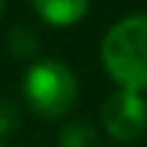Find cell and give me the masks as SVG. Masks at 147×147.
Listing matches in <instances>:
<instances>
[{"instance_id":"obj_1","label":"cell","mask_w":147,"mask_h":147,"mask_svg":"<svg viewBox=\"0 0 147 147\" xmlns=\"http://www.w3.org/2000/svg\"><path fill=\"white\" fill-rule=\"evenodd\" d=\"M101 60L123 90H147V14H131L112 25L101 44Z\"/></svg>"},{"instance_id":"obj_2","label":"cell","mask_w":147,"mask_h":147,"mask_svg":"<svg viewBox=\"0 0 147 147\" xmlns=\"http://www.w3.org/2000/svg\"><path fill=\"white\" fill-rule=\"evenodd\" d=\"M22 93L25 101L38 117L47 120H57V117L68 115L71 106L76 104V76L63 60L47 57L36 60L27 65L25 76H22Z\"/></svg>"},{"instance_id":"obj_3","label":"cell","mask_w":147,"mask_h":147,"mask_svg":"<svg viewBox=\"0 0 147 147\" xmlns=\"http://www.w3.org/2000/svg\"><path fill=\"white\" fill-rule=\"evenodd\" d=\"M101 120H104V128L112 139L134 142L147 128V101L142 98V93L120 87L117 93H112L104 101Z\"/></svg>"},{"instance_id":"obj_4","label":"cell","mask_w":147,"mask_h":147,"mask_svg":"<svg viewBox=\"0 0 147 147\" xmlns=\"http://www.w3.org/2000/svg\"><path fill=\"white\" fill-rule=\"evenodd\" d=\"M36 14L55 27L76 25L90 8V0H30Z\"/></svg>"},{"instance_id":"obj_5","label":"cell","mask_w":147,"mask_h":147,"mask_svg":"<svg viewBox=\"0 0 147 147\" xmlns=\"http://www.w3.org/2000/svg\"><path fill=\"white\" fill-rule=\"evenodd\" d=\"M57 144L60 147H98V131L82 120L68 123V125L60 128Z\"/></svg>"},{"instance_id":"obj_6","label":"cell","mask_w":147,"mask_h":147,"mask_svg":"<svg viewBox=\"0 0 147 147\" xmlns=\"http://www.w3.org/2000/svg\"><path fill=\"white\" fill-rule=\"evenodd\" d=\"M8 52L16 60H30L38 52V33L27 25H16L8 33Z\"/></svg>"},{"instance_id":"obj_7","label":"cell","mask_w":147,"mask_h":147,"mask_svg":"<svg viewBox=\"0 0 147 147\" xmlns=\"http://www.w3.org/2000/svg\"><path fill=\"white\" fill-rule=\"evenodd\" d=\"M16 128H19V109H16V104L11 98L0 95V142L8 139Z\"/></svg>"},{"instance_id":"obj_8","label":"cell","mask_w":147,"mask_h":147,"mask_svg":"<svg viewBox=\"0 0 147 147\" xmlns=\"http://www.w3.org/2000/svg\"><path fill=\"white\" fill-rule=\"evenodd\" d=\"M3 3H5V0H0V8H3Z\"/></svg>"},{"instance_id":"obj_9","label":"cell","mask_w":147,"mask_h":147,"mask_svg":"<svg viewBox=\"0 0 147 147\" xmlns=\"http://www.w3.org/2000/svg\"><path fill=\"white\" fill-rule=\"evenodd\" d=\"M0 147H5V144H3V142H0Z\"/></svg>"}]
</instances>
